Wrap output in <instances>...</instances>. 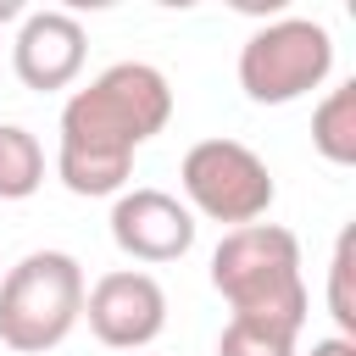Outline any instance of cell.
<instances>
[{
    "mask_svg": "<svg viewBox=\"0 0 356 356\" xmlns=\"http://www.w3.org/2000/svg\"><path fill=\"white\" fill-rule=\"evenodd\" d=\"M228 11H239V17H256V22H273V17H284L295 0H222Z\"/></svg>",
    "mask_w": 356,
    "mask_h": 356,
    "instance_id": "4fadbf2b",
    "label": "cell"
},
{
    "mask_svg": "<svg viewBox=\"0 0 356 356\" xmlns=\"http://www.w3.org/2000/svg\"><path fill=\"white\" fill-rule=\"evenodd\" d=\"M334 72V33L312 17H273L239 44V89L256 106H289Z\"/></svg>",
    "mask_w": 356,
    "mask_h": 356,
    "instance_id": "277c9868",
    "label": "cell"
},
{
    "mask_svg": "<svg viewBox=\"0 0 356 356\" xmlns=\"http://www.w3.org/2000/svg\"><path fill=\"white\" fill-rule=\"evenodd\" d=\"M83 267L67 250H28L0 278V345L17 356L56 350L83 317Z\"/></svg>",
    "mask_w": 356,
    "mask_h": 356,
    "instance_id": "3957f363",
    "label": "cell"
},
{
    "mask_svg": "<svg viewBox=\"0 0 356 356\" xmlns=\"http://www.w3.org/2000/svg\"><path fill=\"white\" fill-rule=\"evenodd\" d=\"M111 239L128 261L161 267L189 256L195 245V211L167 189H122L111 206Z\"/></svg>",
    "mask_w": 356,
    "mask_h": 356,
    "instance_id": "52a82bcc",
    "label": "cell"
},
{
    "mask_svg": "<svg viewBox=\"0 0 356 356\" xmlns=\"http://www.w3.org/2000/svg\"><path fill=\"white\" fill-rule=\"evenodd\" d=\"M312 145L334 167H356V83H334L312 111Z\"/></svg>",
    "mask_w": 356,
    "mask_h": 356,
    "instance_id": "9c48e42d",
    "label": "cell"
},
{
    "mask_svg": "<svg viewBox=\"0 0 356 356\" xmlns=\"http://www.w3.org/2000/svg\"><path fill=\"white\" fill-rule=\"evenodd\" d=\"M17 17H28V0H0V22H17Z\"/></svg>",
    "mask_w": 356,
    "mask_h": 356,
    "instance_id": "2e32d148",
    "label": "cell"
},
{
    "mask_svg": "<svg viewBox=\"0 0 356 356\" xmlns=\"http://www.w3.org/2000/svg\"><path fill=\"white\" fill-rule=\"evenodd\" d=\"M350 256H356V228H345L339 234V245H334V261H328V317L339 323V334L350 339L356 334V295H350Z\"/></svg>",
    "mask_w": 356,
    "mask_h": 356,
    "instance_id": "7c38bea8",
    "label": "cell"
},
{
    "mask_svg": "<svg viewBox=\"0 0 356 356\" xmlns=\"http://www.w3.org/2000/svg\"><path fill=\"white\" fill-rule=\"evenodd\" d=\"M83 323L100 345L111 350H145L167 328V289L145 267H117L100 273L83 289Z\"/></svg>",
    "mask_w": 356,
    "mask_h": 356,
    "instance_id": "8992f818",
    "label": "cell"
},
{
    "mask_svg": "<svg viewBox=\"0 0 356 356\" xmlns=\"http://www.w3.org/2000/svg\"><path fill=\"white\" fill-rule=\"evenodd\" d=\"M178 184H184L189 211H200L211 222H228V228L261 222L273 195H278L267 161L250 145H239V139H200V145H189L184 161H178Z\"/></svg>",
    "mask_w": 356,
    "mask_h": 356,
    "instance_id": "5b68a950",
    "label": "cell"
},
{
    "mask_svg": "<svg viewBox=\"0 0 356 356\" xmlns=\"http://www.w3.org/2000/svg\"><path fill=\"white\" fill-rule=\"evenodd\" d=\"M44 184V145L22 122H0V200H28Z\"/></svg>",
    "mask_w": 356,
    "mask_h": 356,
    "instance_id": "30bf717a",
    "label": "cell"
},
{
    "mask_svg": "<svg viewBox=\"0 0 356 356\" xmlns=\"http://www.w3.org/2000/svg\"><path fill=\"white\" fill-rule=\"evenodd\" d=\"M211 289L239 317H273L300 328L306 323V284H300V239L278 222H239L211 250Z\"/></svg>",
    "mask_w": 356,
    "mask_h": 356,
    "instance_id": "7a4b0ae2",
    "label": "cell"
},
{
    "mask_svg": "<svg viewBox=\"0 0 356 356\" xmlns=\"http://www.w3.org/2000/svg\"><path fill=\"white\" fill-rule=\"evenodd\" d=\"M300 328L273 323V317H228V328L217 334V356H295Z\"/></svg>",
    "mask_w": 356,
    "mask_h": 356,
    "instance_id": "8fae6325",
    "label": "cell"
},
{
    "mask_svg": "<svg viewBox=\"0 0 356 356\" xmlns=\"http://www.w3.org/2000/svg\"><path fill=\"white\" fill-rule=\"evenodd\" d=\"M172 117V83L150 61H117L61 106L56 178L72 195H122L134 150L156 139Z\"/></svg>",
    "mask_w": 356,
    "mask_h": 356,
    "instance_id": "6da1fadb",
    "label": "cell"
},
{
    "mask_svg": "<svg viewBox=\"0 0 356 356\" xmlns=\"http://www.w3.org/2000/svg\"><path fill=\"white\" fill-rule=\"evenodd\" d=\"M117 0H56V11H67V17H83V11H111Z\"/></svg>",
    "mask_w": 356,
    "mask_h": 356,
    "instance_id": "9a60e30c",
    "label": "cell"
},
{
    "mask_svg": "<svg viewBox=\"0 0 356 356\" xmlns=\"http://www.w3.org/2000/svg\"><path fill=\"white\" fill-rule=\"evenodd\" d=\"M83 56H89V33L67 11H28L22 28H17V44H11L17 78L28 89H39V95L67 89L83 72Z\"/></svg>",
    "mask_w": 356,
    "mask_h": 356,
    "instance_id": "ba28073f",
    "label": "cell"
},
{
    "mask_svg": "<svg viewBox=\"0 0 356 356\" xmlns=\"http://www.w3.org/2000/svg\"><path fill=\"white\" fill-rule=\"evenodd\" d=\"M156 6H167V11H189V6H200V0H156Z\"/></svg>",
    "mask_w": 356,
    "mask_h": 356,
    "instance_id": "e0dca14e",
    "label": "cell"
},
{
    "mask_svg": "<svg viewBox=\"0 0 356 356\" xmlns=\"http://www.w3.org/2000/svg\"><path fill=\"white\" fill-rule=\"evenodd\" d=\"M312 356H356V339L328 334V339H317V345H312Z\"/></svg>",
    "mask_w": 356,
    "mask_h": 356,
    "instance_id": "5bb4252c",
    "label": "cell"
}]
</instances>
